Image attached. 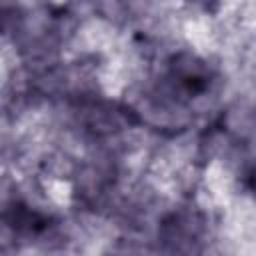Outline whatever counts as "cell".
Returning a JSON list of instances; mask_svg holds the SVG:
<instances>
[{
  "label": "cell",
  "instance_id": "1",
  "mask_svg": "<svg viewBox=\"0 0 256 256\" xmlns=\"http://www.w3.org/2000/svg\"><path fill=\"white\" fill-rule=\"evenodd\" d=\"M168 76H170L174 88L178 92L186 94L188 98L204 94L212 80L210 68L198 56L188 54V52H180L170 60Z\"/></svg>",
  "mask_w": 256,
  "mask_h": 256
},
{
  "label": "cell",
  "instance_id": "2",
  "mask_svg": "<svg viewBox=\"0 0 256 256\" xmlns=\"http://www.w3.org/2000/svg\"><path fill=\"white\" fill-rule=\"evenodd\" d=\"M196 236H198V224L188 214H174L162 226V238H164V242H172L176 250H182L180 244L192 242Z\"/></svg>",
  "mask_w": 256,
  "mask_h": 256
},
{
  "label": "cell",
  "instance_id": "3",
  "mask_svg": "<svg viewBox=\"0 0 256 256\" xmlns=\"http://www.w3.org/2000/svg\"><path fill=\"white\" fill-rule=\"evenodd\" d=\"M4 220L16 232H28V234H34V232L46 228V224H48V220L44 216H40L38 212L30 210L26 206H20V204L10 206L4 214Z\"/></svg>",
  "mask_w": 256,
  "mask_h": 256
},
{
  "label": "cell",
  "instance_id": "4",
  "mask_svg": "<svg viewBox=\"0 0 256 256\" xmlns=\"http://www.w3.org/2000/svg\"><path fill=\"white\" fill-rule=\"evenodd\" d=\"M246 182H248V188L256 194V166L250 168V172H248V176H246Z\"/></svg>",
  "mask_w": 256,
  "mask_h": 256
},
{
  "label": "cell",
  "instance_id": "5",
  "mask_svg": "<svg viewBox=\"0 0 256 256\" xmlns=\"http://www.w3.org/2000/svg\"><path fill=\"white\" fill-rule=\"evenodd\" d=\"M202 2H210V0H202Z\"/></svg>",
  "mask_w": 256,
  "mask_h": 256
}]
</instances>
